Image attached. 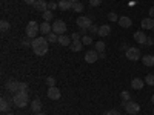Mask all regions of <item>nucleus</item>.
I'll list each match as a JSON object with an SVG mask.
<instances>
[{"mask_svg":"<svg viewBox=\"0 0 154 115\" xmlns=\"http://www.w3.org/2000/svg\"><path fill=\"white\" fill-rule=\"evenodd\" d=\"M140 25H142L143 29H154V19L146 17V19H143L142 22H140Z\"/></svg>","mask_w":154,"mask_h":115,"instance_id":"4468645a","label":"nucleus"},{"mask_svg":"<svg viewBox=\"0 0 154 115\" xmlns=\"http://www.w3.org/2000/svg\"><path fill=\"white\" fill-rule=\"evenodd\" d=\"M148 12H149V17H151V19H154V6H151Z\"/></svg>","mask_w":154,"mask_h":115,"instance_id":"79ce46f5","label":"nucleus"},{"mask_svg":"<svg viewBox=\"0 0 154 115\" xmlns=\"http://www.w3.org/2000/svg\"><path fill=\"white\" fill-rule=\"evenodd\" d=\"M37 115H45V114H43V112H38V114H37Z\"/></svg>","mask_w":154,"mask_h":115,"instance_id":"09e8293b","label":"nucleus"},{"mask_svg":"<svg viewBox=\"0 0 154 115\" xmlns=\"http://www.w3.org/2000/svg\"><path fill=\"white\" fill-rule=\"evenodd\" d=\"M91 25H93V22H91V19H89V17H86V16H82V17H79V19H77V26H79L80 29H82V35L89 29V26H91Z\"/></svg>","mask_w":154,"mask_h":115,"instance_id":"20e7f679","label":"nucleus"},{"mask_svg":"<svg viewBox=\"0 0 154 115\" xmlns=\"http://www.w3.org/2000/svg\"><path fill=\"white\" fill-rule=\"evenodd\" d=\"M23 2L26 3V5H34V3H35V0H23Z\"/></svg>","mask_w":154,"mask_h":115,"instance_id":"37998d69","label":"nucleus"},{"mask_svg":"<svg viewBox=\"0 0 154 115\" xmlns=\"http://www.w3.org/2000/svg\"><path fill=\"white\" fill-rule=\"evenodd\" d=\"M128 115H130V114H128Z\"/></svg>","mask_w":154,"mask_h":115,"instance_id":"603ef678","label":"nucleus"},{"mask_svg":"<svg viewBox=\"0 0 154 115\" xmlns=\"http://www.w3.org/2000/svg\"><path fill=\"white\" fill-rule=\"evenodd\" d=\"M120 106L125 108L126 112L130 114V115H136V114H139V111H140V105L136 103V101H133V100H130V101H122Z\"/></svg>","mask_w":154,"mask_h":115,"instance_id":"7ed1b4c3","label":"nucleus"},{"mask_svg":"<svg viewBox=\"0 0 154 115\" xmlns=\"http://www.w3.org/2000/svg\"><path fill=\"white\" fill-rule=\"evenodd\" d=\"M71 40H72V42L82 40V34H80V32H72V34H71Z\"/></svg>","mask_w":154,"mask_h":115,"instance_id":"473e14b6","label":"nucleus"},{"mask_svg":"<svg viewBox=\"0 0 154 115\" xmlns=\"http://www.w3.org/2000/svg\"><path fill=\"white\" fill-rule=\"evenodd\" d=\"M103 115H112V114H111V111H106V112H105Z\"/></svg>","mask_w":154,"mask_h":115,"instance_id":"a18cd8bd","label":"nucleus"},{"mask_svg":"<svg viewBox=\"0 0 154 115\" xmlns=\"http://www.w3.org/2000/svg\"><path fill=\"white\" fill-rule=\"evenodd\" d=\"M146 45H148V46H152V45H154V38L148 37V38H146Z\"/></svg>","mask_w":154,"mask_h":115,"instance_id":"a19ab883","label":"nucleus"},{"mask_svg":"<svg viewBox=\"0 0 154 115\" xmlns=\"http://www.w3.org/2000/svg\"><path fill=\"white\" fill-rule=\"evenodd\" d=\"M120 98H122V101H130L131 100V95H130V92H128V91H123L120 94Z\"/></svg>","mask_w":154,"mask_h":115,"instance_id":"2f4dec72","label":"nucleus"},{"mask_svg":"<svg viewBox=\"0 0 154 115\" xmlns=\"http://www.w3.org/2000/svg\"><path fill=\"white\" fill-rule=\"evenodd\" d=\"M49 32H53V25H49V22H43L40 25V34H49Z\"/></svg>","mask_w":154,"mask_h":115,"instance_id":"a211bd4d","label":"nucleus"},{"mask_svg":"<svg viewBox=\"0 0 154 115\" xmlns=\"http://www.w3.org/2000/svg\"><path fill=\"white\" fill-rule=\"evenodd\" d=\"M32 49H34V54L38 55V57L48 54V46H38V48H32Z\"/></svg>","mask_w":154,"mask_h":115,"instance_id":"5701e85b","label":"nucleus"},{"mask_svg":"<svg viewBox=\"0 0 154 115\" xmlns=\"http://www.w3.org/2000/svg\"><path fill=\"white\" fill-rule=\"evenodd\" d=\"M42 17H43V20L45 22H49V20H53V11H49V9H46L45 12H42Z\"/></svg>","mask_w":154,"mask_h":115,"instance_id":"a878e982","label":"nucleus"},{"mask_svg":"<svg viewBox=\"0 0 154 115\" xmlns=\"http://www.w3.org/2000/svg\"><path fill=\"white\" fill-rule=\"evenodd\" d=\"M152 115H154V109H152Z\"/></svg>","mask_w":154,"mask_h":115,"instance_id":"3c124183","label":"nucleus"},{"mask_svg":"<svg viewBox=\"0 0 154 115\" xmlns=\"http://www.w3.org/2000/svg\"><path fill=\"white\" fill-rule=\"evenodd\" d=\"M88 31L91 32V34H99V26H96V25L93 23L91 26H89V29H88Z\"/></svg>","mask_w":154,"mask_h":115,"instance_id":"c9c22d12","label":"nucleus"},{"mask_svg":"<svg viewBox=\"0 0 154 115\" xmlns=\"http://www.w3.org/2000/svg\"><path fill=\"white\" fill-rule=\"evenodd\" d=\"M59 8V3H54V2H51V3H48V9L51 11V9H57Z\"/></svg>","mask_w":154,"mask_h":115,"instance_id":"58836bf2","label":"nucleus"},{"mask_svg":"<svg viewBox=\"0 0 154 115\" xmlns=\"http://www.w3.org/2000/svg\"><path fill=\"white\" fill-rule=\"evenodd\" d=\"M6 115H14V114H11V112H8V114H6Z\"/></svg>","mask_w":154,"mask_h":115,"instance_id":"8fccbe9b","label":"nucleus"},{"mask_svg":"<svg viewBox=\"0 0 154 115\" xmlns=\"http://www.w3.org/2000/svg\"><path fill=\"white\" fill-rule=\"evenodd\" d=\"M105 48H106V45L103 43V42H97L96 43V51L100 54V52H105Z\"/></svg>","mask_w":154,"mask_h":115,"instance_id":"cd10ccee","label":"nucleus"},{"mask_svg":"<svg viewBox=\"0 0 154 115\" xmlns=\"http://www.w3.org/2000/svg\"><path fill=\"white\" fill-rule=\"evenodd\" d=\"M111 32V26L109 25H102V26L99 28V35L100 37H108Z\"/></svg>","mask_w":154,"mask_h":115,"instance_id":"aec40b11","label":"nucleus"},{"mask_svg":"<svg viewBox=\"0 0 154 115\" xmlns=\"http://www.w3.org/2000/svg\"><path fill=\"white\" fill-rule=\"evenodd\" d=\"M71 2H72V3H77V2H80V0H71Z\"/></svg>","mask_w":154,"mask_h":115,"instance_id":"49530a36","label":"nucleus"},{"mask_svg":"<svg viewBox=\"0 0 154 115\" xmlns=\"http://www.w3.org/2000/svg\"><path fill=\"white\" fill-rule=\"evenodd\" d=\"M97 60H99V52L96 49L86 51V54H85V61L86 63H96Z\"/></svg>","mask_w":154,"mask_h":115,"instance_id":"6e6552de","label":"nucleus"},{"mask_svg":"<svg viewBox=\"0 0 154 115\" xmlns=\"http://www.w3.org/2000/svg\"><path fill=\"white\" fill-rule=\"evenodd\" d=\"M117 23L120 25V28H131L133 26V20L130 17H126V16H122Z\"/></svg>","mask_w":154,"mask_h":115,"instance_id":"f8f14e48","label":"nucleus"},{"mask_svg":"<svg viewBox=\"0 0 154 115\" xmlns=\"http://www.w3.org/2000/svg\"><path fill=\"white\" fill-rule=\"evenodd\" d=\"M48 38L46 37H35L34 40H32V48H38V46H48Z\"/></svg>","mask_w":154,"mask_h":115,"instance_id":"9b49d317","label":"nucleus"},{"mask_svg":"<svg viewBox=\"0 0 154 115\" xmlns=\"http://www.w3.org/2000/svg\"><path fill=\"white\" fill-rule=\"evenodd\" d=\"M5 87L8 89L9 92H12V94H16V92H19V91H20V81H17L16 78H9V80L6 81Z\"/></svg>","mask_w":154,"mask_h":115,"instance_id":"39448f33","label":"nucleus"},{"mask_svg":"<svg viewBox=\"0 0 154 115\" xmlns=\"http://www.w3.org/2000/svg\"><path fill=\"white\" fill-rule=\"evenodd\" d=\"M126 58L128 60H131V61H137L140 58V51L137 48H128L126 49V52H125Z\"/></svg>","mask_w":154,"mask_h":115,"instance_id":"0eeeda50","label":"nucleus"},{"mask_svg":"<svg viewBox=\"0 0 154 115\" xmlns=\"http://www.w3.org/2000/svg\"><path fill=\"white\" fill-rule=\"evenodd\" d=\"M59 43L62 45V46H69L71 43H72V40L68 37V35H65V34H62V35H59Z\"/></svg>","mask_w":154,"mask_h":115,"instance_id":"4be33fe9","label":"nucleus"},{"mask_svg":"<svg viewBox=\"0 0 154 115\" xmlns=\"http://www.w3.org/2000/svg\"><path fill=\"white\" fill-rule=\"evenodd\" d=\"M72 2L71 0H60L59 2V9L60 11H68V9H72Z\"/></svg>","mask_w":154,"mask_h":115,"instance_id":"2eb2a0df","label":"nucleus"},{"mask_svg":"<svg viewBox=\"0 0 154 115\" xmlns=\"http://www.w3.org/2000/svg\"><path fill=\"white\" fill-rule=\"evenodd\" d=\"M108 20L109 22H119V17H117L116 12H109V14H108Z\"/></svg>","mask_w":154,"mask_h":115,"instance_id":"f704fd0d","label":"nucleus"},{"mask_svg":"<svg viewBox=\"0 0 154 115\" xmlns=\"http://www.w3.org/2000/svg\"><path fill=\"white\" fill-rule=\"evenodd\" d=\"M22 45H23L25 48H28V46H32V40L29 42V37H28V38H23V40H22Z\"/></svg>","mask_w":154,"mask_h":115,"instance_id":"e433bc0d","label":"nucleus"},{"mask_svg":"<svg viewBox=\"0 0 154 115\" xmlns=\"http://www.w3.org/2000/svg\"><path fill=\"white\" fill-rule=\"evenodd\" d=\"M34 8H35L37 11H40V12H45V11L48 9V3L45 2V0H35Z\"/></svg>","mask_w":154,"mask_h":115,"instance_id":"dca6fc26","label":"nucleus"},{"mask_svg":"<svg viewBox=\"0 0 154 115\" xmlns=\"http://www.w3.org/2000/svg\"><path fill=\"white\" fill-rule=\"evenodd\" d=\"M99 58H105V52H100L99 54Z\"/></svg>","mask_w":154,"mask_h":115,"instance_id":"c03bdc74","label":"nucleus"},{"mask_svg":"<svg viewBox=\"0 0 154 115\" xmlns=\"http://www.w3.org/2000/svg\"><path fill=\"white\" fill-rule=\"evenodd\" d=\"M8 29H9V22L8 20H0V31L6 32Z\"/></svg>","mask_w":154,"mask_h":115,"instance_id":"bb28decb","label":"nucleus"},{"mask_svg":"<svg viewBox=\"0 0 154 115\" xmlns=\"http://www.w3.org/2000/svg\"><path fill=\"white\" fill-rule=\"evenodd\" d=\"M25 32H26V37H29V38H32V40H34V38L37 37V34L40 32V26H38L34 20H31V22H28Z\"/></svg>","mask_w":154,"mask_h":115,"instance_id":"f03ea898","label":"nucleus"},{"mask_svg":"<svg viewBox=\"0 0 154 115\" xmlns=\"http://www.w3.org/2000/svg\"><path fill=\"white\" fill-rule=\"evenodd\" d=\"M102 3V0H89V5L91 6H99Z\"/></svg>","mask_w":154,"mask_h":115,"instance_id":"ea45409f","label":"nucleus"},{"mask_svg":"<svg viewBox=\"0 0 154 115\" xmlns=\"http://www.w3.org/2000/svg\"><path fill=\"white\" fill-rule=\"evenodd\" d=\"M69 48H71L72 52H80V51L83 49V43H82V40H79V42H72V43L69 45Z\"/></svg>","mask_w":154,"mask_h":115,"instance_id":"412c9836","label":"nucleus"},{"mask_svg":"<svg viewBox=\"0 0 154 115\" xmlns=\"http://www.w3.org/2000/svg\"><path fill=\"white\" fill-rule=\"evenodd\" d=\"M82 43L83 45H91L93 43V37L91 35H82Z\"/></svg>","mask_w":154,"mask_h":115,"instance_id":"7c9ffc66","label":"nucleus"},{"mask_svg":"<svg viewBox=\"0 0 154 115\" xmlns=\"http://www.w3.org/2000/svg\"><path fill=\"white\" fill-rule=\"evenodd\" d=\"M28 101H29L28 92H22V91H19V92H16L14 95H12V103H14L16 108H20V109H22V108H26Z\"/></svg>","mask_w":154,"mask_h":115,"instance_id":"f257e3e1","label":"nucleus"},{"mask_svg":"<svg viewBox=\"0 0 154 115\" xmlns=\"http://www.w3.org/2000/svg\"><path fill=\"white\" fill-rule=\"evenodd\" d=\"M145 86V80H142V78H133L131 80V87L133 89H136V91H140V89H142Z\"/></svg>","mask_w":154,"mask_h":115,"instance_id":"ddd939ff","label":"nucleus"},{"mask_svg":"<svg viewBox=\"0 0 154 115\" xmlns=\"http://www.w3.org/2000/svg\"><path fill=\"white\" fill-rule=\"evenodd\" d=\"M72 9H74L75 12H82V11H83V5H82L80 2H77V3L72 5Z\"/></svg>","mask_w":154,"mask_h":115,"instance_id":"72a5a7b5","label":"nucleus"},{"mask_svg":"<svg viewBox=\"0 0 154 115\" xmlns=\"http://www.w3.org/2000/svg\"><path fill=\"white\" fill-rule=\"evenodd\" d=\"M142 63H143L145 66H148V68L154 66V55H151V54L143 55V57H142Z\"/></svg>","mask_w":154,"mask_h":115,"instance_id":"6ab92c4d","label":"nucleus"},{"mask_svg":"<svg viewBox=\"0 0 154 115\" xmlns=\"http://www.w3.org/2000/svg\"><path fill=\"white\" fill-rule=\"evenodd\" d=\"M9 101L6 100V98H2V100H0V111H2V112H9Z\"/></svg>","mask_w":154,"mask_h":115,"instance_id":"b1692460","label":"nucleus"},{"mask_svg":"<svg viewBox=\"0 0 154 115\" xmlns=\"http://www.w3.org/2000/svg\"><path fill=\"white\" fill-rule=\"evenodd\" d=\"M151 101H152V103H154V94L151 95Z\"/></svg>","mask_w":154,"mask_h":115,"instance_id":"de8ad7c7","label":"nucleus"},{"mask_svg":"<svg viewBox=\"0 0 154 115\" xmlns=\"http://www.w3.org/2000/svg\"><path fill=\"white\" fill-rule=\"evenodd\" d=\"M145 83H146L148 86H154V74H148V75L145 77Z\"/></svg>","mask_w":154,"mask_h":115,"instance_id":"c85d7f7f","label":"nucleus"},{"mask_svg":"<svg viewBox=\"0 0 154 115\" xmlns=\"http://www.w3.org/2000/svg\"><path fill=\"white\" fill-rule=\"evenodd\" d=\"M31 111L34 114H38V112H42V101L40 100H32V103H31Z\"/></svg>","mask_w":154,"mask_h":115,"instance_id":"f3484780","label":"nucleus"},{"mask_svg":"<svg viewBox=\"0 0 154 115\" xmlns=\"http://www.w3.org/2000/svg\"><path fill=\"white\" fill-rule=\"evenodd\" d=\"M46 38H48V42H49V43H56V42H59V35H57L56 32H49V34L46 35Z\"/></svg>","mask_w":154,"mask_h":115,"instance_id":"393cba45","label":"nucleus"},{"mask_svg":"<svg viewBox=\"0 0 154 115\" xmlns=\"http://www.w3.org/2000/svg\"><path fill=\"white\" fill-rule=\"evenodd\" d=\"M46 95H48V98H51V100H59V98H60V91H59V87H56V86L48 87Z\"/></svg>","mask_w":154,"mask_h":115,"instance_id":"1a4fd4ad","label":"nucleus"},{"mask_svg":"<svg viewBox=\"0 0 154 115\" xmlns=\"http://www.w3.org/2000/svg\"><path fill=\"white\" fill-rule=\"evenodd\" d=\"M20 91H22V92H28V84L20 81Z\"/></svg>","mask_w":154,"mask_h":115,"instance_id":"4c0bfd02","label":"nucleus"},{"mask_svg":"<svg viewBox=\"0 0 154 115\" xmlns=\"http://www.w3.org/2000/svg\"><path fill=\"white\" fill-rule=\"evenodd\" d=\"M53 32H56V34H65L66 32V23L63 22V20H57V22H54L53 23Z\"/></svg>","mask_w":154,"mask_h":115,"instance_id":"423d86ee","label":"nucleus"},{"mask_svg":"<svg viewBox=\"0 0 154 115\" xmlns=\"http://www.w3.org/2000/svg\"><path fill=\"white\" fill-rule=\"evenodd\" d=\"M45 83H46L48 87H53V86H56V78H54V77H46Z\"/></svg>","mask_w":154,"mask_h":115,"instance_id":"c756f323","label":"nucleus"},{"mask_svg":"<svg viewBox=\"0 0 154 115\" xmlns=\"http://www.w3.org/2000/svg\"><path fill=\"white\" fill-rule=\"evenodd\" d=\"M146 34L143 32V31H137V32H134V40L139 43V45H146Z\"/></svg>","mask_w":154,"mask_h":115,"instance_id":"9d476101","label":"nucleus"}]
</instances>
